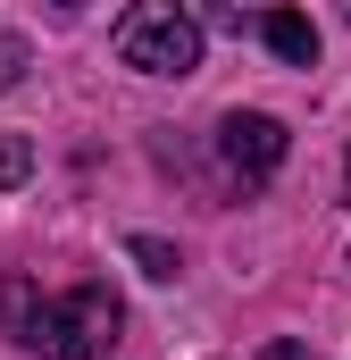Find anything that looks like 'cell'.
<instances>
[{
	"label": "cell",
	"mask_w": 351,
	"mask_h": 360,
	"mask_svg": "<svg viewBox=\"0 0 351 360\" xmlns=\"http://www.w3.org/2000/svg\"><path fill=\"white\" fill-rule=\"evenodd\" d=\"M260 360H310V352H301V344H276V352H260Z\"/></svg>",
	"instance_id": "9"
},
{
	"label": "cell",
	"mask_w": 351,
	"mask_h": 360,
	"mask_svg": "<svg viewBox=\"0 0 351 360\" xmlns=\"http://www.w3.org/2000/svg\"><path fill=\"white\" fill-rule=\"evenodd\" d=\"M260 34H267V51H276L284 68H310V59H318V25H310L301 8H267Z\"/></svg>",
	"instance_id": "4"
},
{
	"label": "cell",
	"mask_w": 351,
	"mask_h": 360,
	"mask_svg": "<svg viewBox=\"0 0 351 360\" xmlns=\"http://www.w3.org/2000/svg\"><path fill=\"white\" fill-rule=\"evenodd\" d=\"M218 160H226V176L243 184V193H260V184L284 168V126H276L267 109H234V117L218 126Z\"/></svg>",
	"instance_id": "3"
},
{
	"label": "cell",
	"mask_w": 351,
	"mask_h": 360,
	"mask_svg": "<svg viewBox=\"0 0 351 360\" xmlns=\"http://www.w3.org/2000/svg\"><path fill=\"white\" fill-rule=\"evenodd\" d=\"M59 8H84V0H59Z\"/></svg>",
	"instance_id": "10"
},
{
	"label": "cell",
	"mask_w": 351,
	"mask_h": 360,
	"mask_svg": "<svg viewBox=\"0 0 351 360\" xmlns=\"http://www.w3.org/2000/svg\"><path fill=\"white\" fill-rule=\"evenodd\" d=\"M25 76V34H0V92H17Z\"/></svg>",
	"instance_id": "8"
},
{
	"label": "cell",
	"mask_w": 351,
	"mask_h": 360,
	"mask_svg": "<svg viewBox=\"0 0 351 360\" xmlns=\"http://www.w3.org/2000/svg\"><path fill=\"white\" fill-rule=\"evenodd\" d=\"M117 327H126V310H117V293L109 285H76V293H59L51 302V319H42V360H100L117 344Z\"/></svg>",
	"instance_id": "2"
},
{
	"label": "cell",
	"mask_w": 351,
	"mask_h": 360,
	"mask_svg": "<svg viewBox=\"0 0 351 360\" xmlns=\"http://www.w3.org/2000/svg\"><path fill=\"white\" fill-rule=\"evenodd\" d=\"M25 176H34V143L25 134H0V193H17Z\"/></svg>",
	"instance_id": "6"
},
{
	"label": "cell",
	"mask_w": 351,
	"mask_h": 360,
	"mask_svg": "<svg viewBox=\"0 0 351 360\" xmlns=\"http://www.w3.org/2000/svg\"><path fill=\"white\" fill-rule=\"evenodd\" d=\"M343 184H351V160H343Z\"/></svg>",
	"instance_id": "11"
},
{
	"label": "cell",
	"mask_w": 351,
	"mask_h": 360,
	"mask_svg": "<svg viewBox=\"0 0 351 360\" xmlns=\"http://www.w3.org/2000/svg\"><path fill=\"white\" fill-rule=\"evenodd\" d=\"M117 59L134 76H192L201 68V17L184 0H134L117 17Z\"/></svg>",
	"instance_id": "1"
},
{
	"label": "cell",
	"mask_w": 351,
	"mask_h": 360,
	"mask_svg": "<svg viewBox=\"0 0 351 360\" xmlns=\"http://www.w3.org/2000/svg\"><path fill=\"white\" fill-rule=\"evenodd\" d=\"M126 252H134V269H143V276H159V285H168V276L184 269V260H176V252H168V243H159V235H134Z\"/></svg>",
	"instance_id": "7"
},
{
	"label": "cell",
	"mask_w": 351,
	"mask_h": 360,
	"mask_svg": "<svg viewBox=\"0 0 351 360\" xmlns=\"http://www.w3.org/2000/svg\"><path fill=\"white\" fill-rule=\"evenodd\" d=\"M42 319H51V302L34 293V276H17V285H8V335H17V344H42Z\"/></svg>",
	"instance_id": "5"
}]
</instances>
